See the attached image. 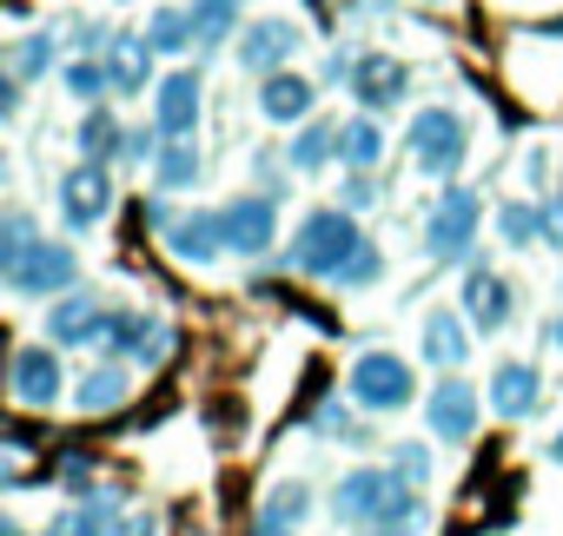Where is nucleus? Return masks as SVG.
I'll list each match as a JSON object with an SVG mask.
<instances>
[{
	"label": "nucleus",
	"instance_id": "1",
	"mask_svg": "<svg viewBox=\"0 0 563 536\" xmlns=\"http://www.w3.org/2000/svg\"><path fill=\"white\" fill-rule=\"evenodd\" d=\"M358 245H365L358 219H352L345 205H325V212H312V219L292 232L286 265H292V272H306V279H339L345 265L358 258Z\"/></svg>",
	"mask_w": 563,
	"mask_h": 536
},
{
	"label": "nucleus",
	"instance_id": "2",
	"mask_svg": "<svg viewBox=\"0 0 563 536\" xmlns=\"http://www.w3.org/2000/svg\"><path fill=\"white\" fill-rule=\"evenodd\" d=\"M405 146H411V159H418L431 179H457V166H464V153H471L464 113H451V107H424V113L411 120Z\"/></svg>",
	"mask_w": 563,
	"mask_h": 536
},
{
	"label": "nucleus",
	"instance_id": "3",
	"mask_svg": "<svg viewBox=\"0 0 563 536\" xmlns=\"http://www.w3.org/2000/svg\"><path fill=\"white\" fill-rule=\"evenodd\" d=\"M477 219H484V199H477L471 186H444V199H438L431 219H424V252L444 258V265L471 258V245H477Z\"/></svg>",
	"mask_w": 563,
	"mask_h": 536
},
{
	"label": "nucleus",
	"instance_id": "4",
	"mask_svg": "<svg viewBox=\"0 0 563 536\" xmlns=\"http://www.w3.org/2000/svg\"><path fill=\"white\" fill-rule=\"evenodd\" d=\"M0 272H8V292H14V299H47V292H67V286L80 279V258H74V245L34 238L14 265H0Z\"/></svg>",
	"mask_w": 563,
	"mask_h": 536
},
{
	"label": "nucleus",
	"instance_id": "5",
	"mask_svg": "<svg viewBox=\"0 0 563 536\" xmlns=\"http://www.w3.org/2000/svg\"><path fill=\"white\" fill-rule=\"evenodd\" d=\"M398 490H405V477H398V470L358 464V470H345V477H339V490H332V516H339V523H352V529H372V516H378Z\"/></svg>",
	"mask_w": 563,
	"mask_h": 536
},
{
	"label": "nucleus",
	"instance_id": "6",
	"mask_svg": "<svg viewBox=\"0 0 563 536\" xmlns=\"http://www.w3.org/2000/svg\"><path fill=\"white\" fill-rule=\"evenodd\" d=\"M352 398H358L365 411H405V404L418 398L411 365L391 358V351H365V358L352 365Z\"/></svg>",
	"mask_w": 563,
	"mask_h": 536
},
{
	"label": "nucleus",
	"instance_id": "7",
	"mask_svg": "<svg viewBox=\"0 0 563 536\" xmlns=\"http://www.w3.org/2000/svg\"><path fill=\"white\" fill-rule=\"evenodd\" d=\"M107 212H113V179H107L100 159H80V166L60 179V219H67L74 232H93Z\"/></svg>",
	"mask_w": 563,
	"mask_h": 536
},
{
	"label": "nucleus",
	"instance_id": "8",
	"mask_svg": "<svg viewBox=\"0 0 563 536\" xmlns=\"http://www.w3.org/2000/svg\"><path fill=\"white\" fill-rule=\"evenodd\" d=\"M199 113H206V80H199L192 67L166 74V80H159V93H153V126H159L166 139H192Z\"/></svg>",
	"mask_w": 563,
	"mask_h": 536
},
{
	"label": "nucleus",
	"instance_id": "9",
	"mask_svg": "<svg viewBox=\"0 0 563 536\" xmlns=\"http://www.w3.org/2000/svg\"><path fill=\"white\" fill-rule=\"evenodd\" d=\"M107 325H113V305L107 299H93V292H74V299H60L54 312H47V338L54 345H107Z\"/></svg>",
	"mask_w": 563,
	"mask_h": 536
},
{
	"label": "nucleus",
	"instance_id": "10",
	"mask_svg": "<svg viewBox=\"0 0 563 536\" xmlns=\"http://www.w3.org/2000/svg\"><path fill=\"white\" fill-rule=\"evenodd\" d=\"M272 232H278V205H272L265 192H239V199L225 205V245H232L239 258L272 252Z\"/></svg>",
	"mask_w": 563,
	"mask_h": 536
},
{
	"label": "nucleus",
	"instance_id": "11",
	"mask_svg": "<svg viewBox=\"0 0 563 536\" xmlns=\"http://www.w3.org/2000/svg\"><path fill=\"white\" fill-rule=\"evenodd\" d=\"M8 391H14L21 404L47 411V404L60 398V358H54L47 345H21V351L8 358Z\"/></svg>",
	"mask_w": 563,
	"mask_h": 536
},
{
	"label": "nucleus",
	"instance_id": "12",
	"mask_svg": "<svg viewBox=\"0 0 563 536\" xmlns=\"http://www.w3.org/2000/svg\"><path fill=\"white\" fill-rule=\"evenodd\" d=\"M166 252L186 258V265H212L219 252H232L225 245V212H179L166 225Z\"/></svg>",
	"mask_w": 563,
	"mask_h": 536
},
{
	"label": "nucleus",
	"instance_id": "13",
	"mask_svg": "<svg viewBox=\"0 0 563 536\" xmlns=\"http://www.w3.org/2000/svg\"><path fill=\"white\" fill-rule=\"evenodd\" d=\"M424 424H431V437H444V444H471V431H477V391H471L464 378H444V384L431 391V404H424Z\"/></svg>",
	"mask_w": 563,
	"mask_h": 536
},
{
	"label": "nucleus",
	"instance_id": "14",
	"mask_svg": "<svg viewBox=\"0 0 563 536\" xmlns=\"http://www.w3.org/2000/svg\"><path fill=\"white\" fill-rule=\"evenodd\" d=\"M292 54H299V27L292 21H252L239 34V67L245 74H278Z\"/></svg>",
	"mask_w": 563,
	"mask_h": 536
},
{
	"label": "nucleus",
	"instance_id": "15",
	"mask_svg": "<svg viewBox=\"0 0 563 536\" xmlns=\"http://www.w3.org/2000/svg\"><path fill=\"white\" fill-rule=\"evenodd\" d=\"M405 87H411V74H405V60H391V54H365V60L352 67V93H358V107H365V113L398 107V100H405Z\"/></svg>",
	"mask_w": 563,
	"mask_h": 536
},
{
	"label": "nucleus",
	"instance_id": "16",
	"mask_svg": "<svg viewBox=\"0 0 563 536\" xmlns=\"http://www.w3.org/2000/svg\"><path fill=\"white\" fill-rule=\"evenodd\" d=\"M312 100H319V87L306 80V74H265V87H258V113L272 120V126H292V120H306L312 113Z\"/></svg>",
	"mask_w": 563,
	"mask_h": 536
},
{
	"label": "nucleus",
	"instance_id": "17",
	"mask_svg": "<svg viewBox=\"0 0 563 536\" xmlns=\"http://www.w3.org/2000/svg\"><path fill=\"white\" fill-rule=\"evenodd\" d=\"M537 391H543V378H537V365H523V358H504V365L490 371V411H497V417H530V411H537Z\"/></svg>",
	"mask_w": 563,
	"mask_h": 536
},
{
	"label": "nucleus",
	"instance_id": "18",
	"mask_svg": "<svg viewBox=\"0 0 563 536\" xmlns=\"http://www.w3.org/2000/svg\"><path fill=\"white\" fill-rule=\"evenodd\" d=\"M107 74H113V93H146V80H153V41L146 34H113L107 41Z\"/></svg>",
	"mask_w": 563,
	"mask_h": 536
},
{
	"label": "nucleus",
	"instance_id": "19",
	"mask_svg": "<svg viewBox=\"0 0 563 536\" xmlns=\"http://www.w3.org/2000/svg\"><path fill=\"white\" fill-rule=\"evenodd\" d=\"M464 319H471L477 332H504V325H510V286H504L497 272H484V265L464 279Z\"/></svg>",
	"mask_w": 563,
	"mask_h": 536
},
{
	"label": "nucleus",
	"instance_id": "20",
	"mask_svg": "<svg viewBox=\"0 0 563 536\" xmlns=\"http://www.w3.org/2000/svg\"><path fill=\"white\" fill-rule=\"evenodd\" d=\"M126 391H133V378H126V358H120V365H100V371H87V378L74 384V411H87V417H100V411H120V404H126Z\"/></svg>",
	"mask_w": 563,
	"mask_h": 536
},
{
	"label": "nucleus",
	"instance_id": "21",
	"mask_svg": "<svg viewBox=\"0 0 563 536\" xmlns=\"http://www.w3.org/2000/svg\"><path fill=\"white\" fill-rule=\"evenodd\" d=\"M339 159H345L352 172H372V166L385 159V126H378V113H358V120L339 126Z\"/></svg>",
	"mask_w": 563,
	"mask_h": 536
},
{
	"label": "nucleus",
	"instance_id": "22",
	"mask_svg": "<svg viewBox=\"0 0 563 536\" xmlns=\"http://www.w3.org/2000/svg\"><path fill=\"white\" fill-rule=\"evenodd\" d=\"M424 358H431L438 371H457V365L471 358V338H464V319H457V312H431V319H424Z\"/></svg>",
	"mask_w": 563,
	"mask_h": 536
},
{
	"label": "nucleus",
	"instance_id": "23",
	"mask_svg": "<svg viewBox=\"0 0 563 536\" xmlns=\"http://www.w3.org/2000/svg\"><path fill=\"white\" fill-rule=\"evenodd\" d=\"M424 523H431V503L418 496V483H405V490L372 516V536H418Z\"/></svg>",
	"mask_w": 563,
	"mask_h": 536
},
{
	"label": "nucleus",
	"instance_id": "24",
	"mask_svg": "<svg viewBox=\"0 0 563 536\" xmlns=\"http://www.w3.org/2000/svg\"><path fill=\"white\" fill-rule=\"evenodd\" d=\"M120 139H126V126L107 113V107H87V120H80V133H74V146H80V159H120Z\"/></svg>",
	"mask_w": 563,
	"mask_h": 536
},
{
	"label": "nucleus",
	"instance_id": "25",
	"mask_svg": "<svg viewBox=\"0 0 563 536\" xmlns=\"http://www.w3.org/2000/svg\"><path fill=\"white\" fill-rule=\"evenodd\" d=\"M113 523H120V516H113V503H107V496H80L74 510H60V516H54V529H47V536H113Z\"/></svg>",
	"mask_w": 563,
	"mask_h": 536
},
{
	"label": "nucleus",
	"instance_id": "26",
	"mask_svg": "<svg viewBox=\"0 0 563 536\" xmlns=\"http://www.w3.org/2000/svg\"><path fill=\"white\" fill-rule=\"evenodd\" d=\"M146 41H153V54H186V47H199L192 8H159V14L146 21Z\"/></svg>",
	"mask_w": 563,
	"mask_h": 536
},
{
	"label": "nucleus",
	"instance_id": "27",
	"mask_svg": "<svg viewBox=\"0 0 563 536\" xmlns=\"http://www.w3.org/2000/svg\"><path fill=\"white\" fill-rule=\"evenodd\" d=\"M325 159H339V126H325V120H312L292 146H286V166L292 172H319Z\"/></svg>",
	"mask_w": 563,
	"mask_h": 536
},
{
	"label": "nucleus",
	"instance_id": "28",
	"mask_svg": "<svg viewBox=\"0 0 563 536\" xmlns=\"http://www.w3.org/2000/svg\"><path fill=\"white\" fill-rule=\"evenodd\" d=\"M153 179H159V192H186L199 179V146L192 139H166L159 159H153Z\"/></svg>",
	"mask_w": 563,
	"mask_h": 536
},
{
	"label": "nucleus",
	"instance_id": "29",
	"mask_svg": "<svg viewBox=\"0 0 563 536\" xmlns=\"http://www.w3.org/2000/svg\"><path fill=\"white\" fill-rule=\"evenodd\" d=\"M60 80H67V93H74L80 107H100V100L113 93V74H107V60H93V54H80V60L60 74Z\"/></svg>",
	"mask_w": 563,
	"mask_h": 536
},
{
	"label": "nucleus",
	"instance_id": "30",
	"mask_svg": "<svg viewBox=\"0 0 563 536\" xmlns=\"http://www.w3.org/2000/svg\"><path fill=\"white\" fill-rule=\"evenodd\" d=\"M192 27H199V47H219L239 27V0H192Z\"/></svg>",
	"mask_w": 563,
	"mask_h": 536
},
{
	"label": "nucleus",
	"instance_id": "31",
	"mask_svg": "<svg viewBox=\"0 0 563 536\" xmlns=\"http://www.w3.org/2000/svg\"><path fill=\"white\" fill-rule=\"evenodd\" d=\"M497 232H504V245H537L543 238V205H523V199L497 205Z\"/></svg>",
	"mask_w": 563,
	"mask_h": 536
},
{
	"label": "nucleus",
	"instance_id": "32",
	"mask_svg": "<svg viewBox=\"0 0 563 536\" xmlns=\"http://www.w3.org/2000/svg\"><path fill=\"white\" fill-rule=\"evenodd\" d=\"M47 67H54V34H27V41H14V54H8V74L34 80V74H47Z\"/></svg>",
	"mask_w": 563,
	"mask_h": 536
},
{
	"label": "nucleus",
	"instance_id": "33",
	"mask_svg": "<svg viewBox=\"0 0 563 536\" xmlns=\"http://www.w3.org/2000/svg\"><path fill=\"white\" fill-rule=\"evenodd\" d=\"M306 510H312V490H306V483L292 477V483H278V490L265 496V510H258V516H278V523H299Z\"/></svg>",
	"mask_w": 563,
	"mask_h": 536
},
{
	"label": "nucleus",
	"instance_id": "34",
	"mask_svg": "<svg viewBox=\"0 0 563 536\" xmlns=\"http://www.w3.org/2000/svg\"><path fill=\"white\" fill-rule=\"evenodd\" d=\"M27 245H34V219L27 212H8V219H0V265H14Z\"/></svg>",
	"mask_w": 563,
	"mask_h": 536
},
{
	"label": "nucleus",
	"instance_id": "35",
	"mask_svg": "<svg viewBox=\"0 0 563 536\" xmlns=\"http://www.w3.org/2000/svg\"><path fill=\"white\" fill-rule=\"evenodd\" d=\"M378 272H385V258H378V245H372V238H365V245H358V258H352V265H345V272H339V279H332V286H352V292H358V286H372V279H378Z\"/></svg>",
	"mask_w": 563,
	"mask_h": 536
},
{
	"label": "nucleus",
	"instance_id": "36",
	"mask_svg": "<svg viewBox=\"0 0 563 536\" xmlns=\"http://www.w3.org/2000/svg\"><path fill=\"white\" fill-rule=\"evenodd\" d=\"M166 351H173V332H166L159 319H146V332H140V345H133V365H166Z\"/></svg>",
	"mask_w": 563,
	"mask_h": 536
},
{
	"label": "nucleus",
	"instance_id": "37",
	"mask_svg": "<svg viewBox=\"0 0 563 536\" xmlns=\"http://www.w3.org/2000/svg\"><path fill=\"white\" fill-rule=\"evenodd\" d=\"M391 470H398L405 483H424V477H431V450H424V444H398V450H391Z\"/></svg>",
	"mask_w": 563,
	"mask_h": 536
},
{
	"label": "nucleus",
	"instance_id": "38",
	"mask_svg": "<svg viewBox=\"0 0 563 536\" xmlns=\"http://www.w3.org/2000/svg\"><path fill=\"white\" fill-rule=\"evenodd\" d=\"M325 437H358V424H352V411H339V404H319V417H312Z\"/></svg>",
	"mask_w": 563,
	"mask_h": 536
},
{
	"label": "nucleus",
	"instance_id": "39",
	"mask_svg": "<svg viewBox=\"0 0 563 536\" xmlns=\"http://www.w3.org/2000/svg\"><path fill=\"white\" fill-rule=\"evenodd\" d=\"M365 205H378V179H372V172H358V179L345 186V212H365Z\"/></svg>",
	"mask_w": 563,
	"mask_h": 536
},
{
	"label": "nucleus",
	"instance_id": "40",
	"mask_svg": "<svg viewBox=\"0 0 563 536\" xmlns=\"http://www.w3.org/2000/svg\"><path fill=\"white\" fill-rule=\"evenodd\" d=\"M21 87H27L21 74H8V80H0V120H8V126L21 120Z\"/></svg>",
	"mask_w": 563,
	"mask_h": 536
},
{
	"label": "nucleus",
	"instance_id": "41",
	"mask_svg": "<svg viewBox=\"0 0 563 536\" xmlns=\"http://www.w3.org/2000/svg\"><path fill=\"white\" fill-rule=\"evenodd\" d=\"M60 477H67V490H87V483H93V457H67Z\"/></svg>",
	"mask_w": 563,
	"mask_h": 536
},
{
	"label": "nucleus",
	"instance_id": "42",
	"mask_svg": "<svg viewBox=\"0 0 563 536\" xmlns=\"http://www.w3.org/2000/svg\"><path fill=\"white\" fill-rule=\"evenodd\" d=\"M543 238L563 252V199H550V205H543Z\"/></svg>",
	"mask_w": 563,
	"mask_h": 536
},
{
	"label": "nucleus",
	"instance_id": "43",
	"mask_svg": "<svg viewBox=\"0 0 563 536\" xmlns=\"http://www.w3.org/2000/svg\"><path fill=\"white\" fill-rule=\"evenodd\" d=\"M113 536H153V516H120Z\"/></svg>",
	"mask_w": 563,
	"mask_h": 536
},
{
	"label": "nucleus",
	"instance_id": "44",
	"mask_svg": "<svg viewBox=\"0 0 563 536\" xmlns=\"http://www.w3.org/2000/svg\"><path fill=\"white\" fill-rule=\"evenodd\" d=\"M258 536H292V523H278V516H258Z\"/></svg>",
	"mask_w": 563,
	"mask_h": 536
},
{
	"label": "nucleus",
	"instance_id": "45",
	"mask_svg": "<svg viewBox=\"0 0 563 536\" xmlns=\"http://www.w3.org/2000/svg\"><path fill=\"white\" fill-rule=\"evenodd\" d=\"M550 464H563V431H556V437H550Z\"/></svg>",
	"mask_w": 563,
	"mask_h": 536
},
{
	"label": "nucleus",
	"instance_id": "46",
	"mask_svg": "<svg viewBox=\"0 0 563 536\" xmlns=\"http://www.w3.org/2000/svg\"><path fill=\"white\" fill-rule=\"evenodd\" d=\"M550 345H556V351H563V319H556V325H550Z\"/></svg>",
	"mask_w": 563,
	"mask_h": 536
},
{
	"label": "nucleus",
	"instance_id": "47",
	"mask_svg": "<svg viewBox=\"0 0 563 536\" xmlns=\"http://www.w3.org/2000/svg\"><path fill=\"white\" fill-rule=\"evenodd\" d=\"M556 199H563V192H556Z\"/></svg>",
	"mask_w": 563,
	"mask_h": 536
}]
</instances>
